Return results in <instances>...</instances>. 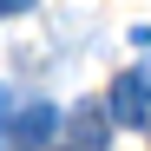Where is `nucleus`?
<instances>
[{
  "label": "nucleus",
  "mask_w": 151,
  "mask_h": 151,
  "mask_svg": "<svg viewBox=\"0 0 151 151\" xmlns=\"http://www.w3.org/2000/svg\"><path fill=\"white\" fill-rule=\"evenodd\" d=\"M72 151H86V145H72Z\"/></svg>",
  "instance_id": "nucleus-6"
},
{
  "label": "nucleus",
  "mask_w": 151,
  "mask_h": 151,
  "mask_svg": "<svg viewBox=\"0 0 151 151\" xmlns=\"http://www.w3.org/2000/svg\"><path fill=\"white\" fill-rule=\"evenodd\" d=\"M105 105H112L118 125H132V132H138V125H151V72H118Z\"/></svg>",
  "instance_id": "nucleus-1"
},
{
  "label": "nucleus",
  "mask_w": 151,
  "mask_h": 151,
  "mask_svg": "<svg viewBox=\"0 0 151 151\" xmlns=\"http://www.w3.org/2000/svg\"><path fill=\"white\" fill-rule=\"evenodd\" d=\"M72 138H79L86 151H105V118H99V105H79V112H72Z\"/></svg>",
  "instance_id": "nucleus-3"
},
{
  "label": "nucleus",
  "mask_w": 151,
  "mask_h": 151,
  "mask_svg": "<svg viewBox=\"0 0 151 151\" xmlns=\"http://www.w3.org/2000/svg\"><path fill=\"white\" fill-rule=\"evenodd\" d=\"M7 118H13V92L0 86V125H7Z\"/></svg>",
  "instance_id": "nucleus-5"
},
{
  "label": "nucleus",
  "mask_w": 151,
  "mask_h": 151,
  "mask_svg": "<svg viewBox=\"0 0 151 151\" xmlns=\"http://www.w3.org/2000/svg\"><path fill=\"white\" fill-rule=\"evenodd\" d=\"M13 13H33V0H0V20H13Z\"/></svg>",
  "instance_id": "nucleus-4"
},
{
  "label": "nucleus",
  "mask_w": 151,
  "mask_h": 151,
  "mask_svg": "<svg viewBox=\"0 0 151 151\" xmlns=\"http://www.w3.org/2000/svg\"><path fill=\"white\" fill-rule=\"evenodd\" d=\"M53 132H59V112H53V105H27V112L13 118V145H20V151H40Z\"/></svg>",
  "instance_id": "nucleus-2"
}]
</instances>
